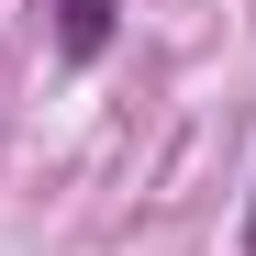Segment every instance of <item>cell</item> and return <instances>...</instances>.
Here are the masks:
<instances>
[{
	"label": "cell",
	"mask_w": 256,
	"mask_h": 256,
	"mask_svg": "<svg viewBox=\"0 0 256 256\" xmlns=\"http://www.w3.org/2000/svg\"><path fill=\"white\" fill-rule=\"evenodd\" d=\"M56 12H67V22H56L67 56H100V45H112V0H56Z\"/></svg>",
	"instance_id": "cell-1"
},
{
	"label": "cell",
	"mask_w": 256,
	"mask_h": 256,
	"mask_svg": "<svg viewBox=\"0 0 256 256\" xmlns=\"http://www.w3.org/2000/svg\"><path fill=\"white\" fill-rule=\"evenodd\" d=\"M245 256H256V212H245Z\"/></svg>",
	"instance_id": "cell-2"
}]
</instances>
